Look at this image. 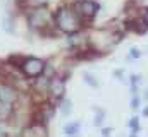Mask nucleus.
I'll return each instance as SVG.
<instances>
[{
	"label": "nucleus",
	"mask_w": 148,
	"mask_h": 137,
	"mask_svg": "<svg viewBox=\"0 0 148 137\" xmlns=\"http://www.w3.org/2000/svg\"><path fill=\"white\" fill-rule=\"evenodd\" d=\"M138 81H140V77H138V75H131V84H136Z\"/></svg>",
	"instance_id": "obj_19"
},
{
	"label": "nucleus",
	"mask_w": 148,
	"mask_h": 137,
	"mask_svg": "<svg viewBox=\"0 0 148 137\" xmlns=\"http://www.w3.org/2000/svg\"><path fill=\"white\" fill-rule=\"evenodd\" d=\"M55 26L66 34H77L83 28V19L77 16L73 5H62L53 14Z\"/></svg>",
	"instance_id": "obj_1"
},
{
	"label": "nucleus",
	"mask_w": 148,
	"mask_h": 137,
	"mask_svg": "<svg viewBox=\"0 0 148 137\" xmlns=\"http://www.w3.org/2000/svg\"><path fill=\"white\" fill-rule=\"evenodd\" d=\"M105 117H107L105 110H103V108H97V113H95V120H93L95 127H102V123L105 122Z\"/></svg>",
	"instance_id": "obj_6"
},
{
	"label": "nucleus",
	"mask_w": 148,
	"mask_h": 137,
	"mask_svg": "<svg viewBox=\"0 0 148 137\" xmlns=\"http://www.w3.org/2000/svg\"><path fill=\"white\" fill-rule=\"evenodd\" d=\"M141 21H143V22H145V24L148 26V7H145V9H143V16H141Z\"/></svg>",
	"instance_id": "obj_17"
},
{
	"label": "nucleus",
	"mask_w": 148,
	"mask_h": 137,
	"mask_svg": "<svg viewBox=\"0 0 148 137\" xmlns=\"http://www.w3.org/2000/svg\"><path fill=\"white\" fill-rule=\"evenodd\" d=\"M110 132H112V129H110V127H105V129H102V134H103V136H109Z\"/></svg>",
	"instance_id": "obj_18"
},
{
	"label": "nucleus",
	"mask_w": 148,
	"mask_h": 137,
	"mask_svg": "<svg viewBox=\"0 0 148 137\" xmlns=\"http://www.w3.org/2000/svg\"><path fill=\"white\" fill-rule=\"evenodd\" d=\"M140 103H141V98L134 94L133 100H131V108H133V110H138V108H140Z\"/></svg>",
	"instance_id": "obj_13"
},
{
	"label": "nucleus",
	"mask_w": 148,
	"mask_h": 137,
	"mask_svg": "<svg viewBox=\"0 0 148 137\" xmlns=\"http://www.w3.org/2000/svg\"><path fill=\"white\" fill-rule=\"evenodd\" d=\"M83 81H84L88 86H91V87H98V79H97L93 74H90V72H84V74H83Z\"/></svg>",
	"instance_id": "obj_7"
},
{
	"label": "nucleus",
	"mask_w": 148,
	"mask_h": 137,
	"mask_svg": "<svg viewBox=\"0 0 148 137\" xmlns=\"http://www.w3.org/2000/svg\"><path fill=\"white\" fill-rule=\"evenodd\" d=\"M62 101V100H60ZM71 108H73V104L69 100H64V101L60 103V111H62V115L64 117H67V115H71Z\"/></svg>",
	"instance_id": "obj_11"
},
{
	"label": "nucleus",
	"mask_w": 148,
	"mask_h": 137,
	"mask_svg": "<svg viewBox=\"0 0 148 137\" xmlns=\"http://www.w3.org/2000/svg\"><path fill=\"white\" fill-rule=\"evenodd\" d=\"M140 55H141V52H140L138 48H131V50H129V57H131V58H140Z\"/></svg>",
	"instance_id": "obj_15"
},
{
	"label": "nucleus",
	"mask_w": 148,
	"mask_h": 137,
	"mask_svg": "<svg viewBox=\"0 0 148 137\" xmlns=\"http://www.w3.org/2000/svg\"><path fill=\"white\" fill-rule=\"evenodd\" d=\"M112 74H114V77H117V79L124 81V72H122V68H117V70H114Z\"/></svg>",
	"instance_id": "obj_16"
},
{
	"label": "nucleus",
	"mask_w": 148,
	"mask_h": 137,
	"mask_svg": "<svg viewBox=\"0 0 148 137\" xmlns=\"http://www.w3.org/2000/svg\"><path fill=\"white\" fill-rule=\"evenodd\" d=\"M143 117H145V118L148 117V106H145V108H143Z\"/></svg>",
	"instance_id": "obj_20"
},
{
	"label": "nucleus",
	"mask_w": 148,
	"mask_h": 137,
	"mask_svg": "<svg viewBox=\"0 0 148 137\" xmlns=\"http://www.w3.org/2000/svg\"><path fill=\"white\" fill-rule=\"evenodd\" d=\"M17 100H19V94H17V91H16L12 86H9V84H0V101L14 106V103L17 101Z\"/></svg>",
	"instance_id": "obj_5"
},
{
	"label": "nucleus",
	"mask_w": 148,
	"mask_h": 137,
	"mask_svg": "<svg viewBox=\"0 0 148 137\" xmlns=\"http://www.w3.org/2000/svg\"><path fill=\"white\" fill-rule=\"evenodd\" d=\"M12 115V104L0 101V117H10Z\"/></svg>",
	"instance_id": "obj_10"
},
{
	"label": "nucleus",
	"mask_w": 148,
	"mask_h": 137,
	"mask_svg": "<svg viewBox=\"0 0 148 137\" xmlns=\"http://www.w3.org/2000/svg\"><path fill=\"white\" fill-rule=\"evenodd\" d=\"M129 127H131V134L136 136V134L140 132V118H138V117H133V118L129 120Z\"/></svg>",
	"instance_id": "obj_9"
},
{
	"label": "nucleus",
	"mask_w": 148,
	"mask_h": 137,
	"mask_svg": "<svg viewBox=\"0 0 148 137\" xmlns=\"http://www.w3.org/2000/svg\"><path fill=\"white\" fill-rule=\"evenodd\" d=\"M73 9L77 12V16L83 19V17H95L97 12L100 10V3L95 2V0H76L73 3Z\"/></svg>",
	"instance_id": "obj_4"
},
{
	"label": "nucleus",
	"mask_w": 148,
	"mask_h": 137,
	"mask_svg": "<svg viewBox=\"0 0 148 137\" xmlns=\"http://www.w3.org/2000/svg\"><path fill=\"white\" fill-rule=\"evenodd\" d=\"M21 72L26 75V77H35L36 79L38 75H41L43 72V67H45V62L41 58H36V57H28L21 62Z\"/></svg>",
	"instance_id": "obj_3"
},
{
	"label": "nucleus",
	"mask_w": 148,
	"mask_h": 137,
	"mask_svg": "<svg viewBox=\"0 0 148 137\" xmlns=\"http://www.w3.org/2000/svg\"><path fill=\"white\" fill-rule=\"evenodd\" d=\"M9 136V130H7V123L5 122H0V137Z\"/></svg>",
	"instance_id": "obj_14"
},
{
	"label": "nucleus",
	"mask_w": 148,
	"mask_h": 137,
	"mask_svg": "<svg viewBox=\"0 0 148 137\" xmlns=\"http://www.w3.org/2000/svg\"><path fill=\"white\" fill-rule=\"evenodd\" d=\"M64 132H66L67 136H76V134L79 132V122H71V123H67V125L64 127Z\"/></svg>",
	"instance_id": "obj_8"
},
{
	"label": "nucleus",
	"mask_w": 148,
	"mask_h": 137,
	"mask_svg": "<svg viewBox=\"0 0 148 137\" xmlns=\"http://www.w3.org/2000/svg\"><path fill=\"white\" fill-rule=\"evenodd\" d=\"M50 22V12L45 5H36L28 16V26L31 29H43Z\"/></svg>",
	"instance_id": "obj_2"
},
{
	"label": "nucleus",
	"mask_w": 148,
	"mask_h": 137,
	"mask_svg": "<svg viewBox=\"0 0 148 137\" xmlns=\"http://www.w3.org/2000/svg\"><path fill=\"white\" fill-rule=\"evenodd\" d=\"M2 24H3V29L9 34H14V21H12L10 17H5V19L2 21Z\"/></svg>",
	"instance_id": "obj_12"
}]
</instances>
